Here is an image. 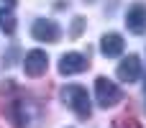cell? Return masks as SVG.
Wrapping results in <instances>:
<instances>
[{
	"mask_svg": "<svg viewBox=\"0 0 146 128\" xmlns=\"http://www.w3.org/2000/svg\"><path fill=\"white\" fill-rule=\"evenodd\" d=\"M62 103L77 115V118H90L92 105H90V95L82 85H67L62 90Z\"/></svg>",
	"mask_w": 146,
	"mask_h": 128,
	"instance_id": "1",
	"label": "cell"
},
{
	"mask_svg": "<svg viewBox=\"0 0 146 128\" xmlns=\"http://www.w3.org/2000/svg\"><path fill=\"white\" fill-rule=\"evenodd\" d=\"M95 100H98V105L100 108H115L121 100H123V90L113 82V80H108V77H98L95 80Z\"/></svg>",
	"mask_w": 146,
	"mask_h": 128,
	"instance_id": "2",
	"label": "cell"
},
{
	"mask_svg": "<svg viewBox=\"0 0 146 128\" xmlns=\"http://www.w3.org/2000/svg\"><path fill=\"white\" fill-rule=\"evenodd\" d=\"M31 36H33L36 41H41V44H54V41H59L62 28H59V23L51 21V18H38V21L31 23Z\"/></svg>",
	"mask_w": 146,
	"mask_h": 128,
	"instance_id": "3",
	"label": "cell"
},
{
	"mask_svg": "<svg viewBox=\"0 0 146 128\" xmlns=\"http://www.w3.org/2000/svg\"><path fill=\"white\" fill-rule=\"evenodd\" d=\"M46 67H49V56H46V51H41V49H33V51H28L26 54V59H23V72L28 74V77H44L46 74Z\"/></svg>",
	"mask_w": 146,
	"mask_h": 128,
	"instance_id": "4",
	"label": "cell"
},
{
	"mask_svg": "<svg viewBox=\"0 0 146 128\" xmlns=\"http://www.w3.org/2000/svg\"><path fill=\"white\" fill-rule=\"evenodd\" d=\"M87 67H90V62H87V56L80 54V51H67V54L59 59V74H64V77L80 74V72H85Z\"/></svg>",
	"mask_w": 146,
	"mask_h": 128,
	"instance_id": "5",
	"label": "cell"
},
{
	"mask_svg": "<svg viewBox=\"0 0 146 128\" xmlns=\"http://www.w3.org/2000/svg\"><path fill=\"white\" fill-rule=\"evenodd\" d=\"M126 26L133 36H144L146 33V3H133L126 13Z\"/></svg>",
	"mask_w": 146,
	"mask_h": 128,
	"instance_id": "6",
	"label": "cell"
},
{
	"mask_svg": "<svg viewBox=\"0 0 146 128\" xmlns=\"http://www.w3.org/2000/svg\"><path fill=\"white\" fill-rule=\"evenodd\" d=\"M115 74H118L121 82H128V85L136 82L139 74H141V59H139L136 54H128V56L118 64V72H115Z\"/></svg>",
	"mask_w": 146,
	"mask_h": 128,
	"instance_id": "7",
	"label": "cell"
},
{
	"mask_svg": "<svg viewBox=\"0 0 146 128\" xmlns=\"http://www.w3.org/2000/svg\"><path fill=\"white\" fill-rule=\"evenodd\" d=\"M123 36L121 33H105L103 38H100V51H103V56H108V59H115V56H121L123 54Z\"/></svg>",
	"mask_w": 146,
	"mask_h": 128,
	"instance_id": "8",
	"label": "cell"
},
{
	"mask_svg": "<svg viewBox=\"0 0 146 128\" xmlns=\"http://www.w3.org/2000/svg\"><path fill=\"white\" fill-rule=\"evenodd\" d=\"M15 13H13V8L8 5V8H0V31L5 33V36H13L15 33Z\"/></svg>",
	"mask_w": 146,
	"mask_h": 128,
	"instance_id": "9",
	"label": "cell"
},
{
	"mask_svg": "<svg viewBox=\"0 0 146 128\" xmlns=\"http://www.w3.org/2000/svg\"><path fill=\"white\" fill-rule=\"evenodd\" d=\"M82 28H85V18H82V15H77V18L72 21V31H69V36H72V38H77V36L82 33Z\"/></svg>",
	"mask_w": 146,
	"mask_h": 128,
	"instance_id": "10",
	"label": "cell"
},
{
	"mask_svg": "<svg viewBox=\"0 0 146 128\" xmlns=\"http://www.w3.org/2000/svg\"><path fill=\"white\" fill-rule=\"evenodd\" d=\"M115 128H141L133 118H121V121H115Z\"/></svg>",
	"mask_w": 146,
	"mask_h": 128,
	"instance_id": "11",
	"label": "cell"
},
{
	"mask_svg": "<svg viewBox=\"0 0 146 128\" xmlns=\"http://www.w3.org/2000/svg\"><path fill=\"white\" fill-rule=\"evenodd\" d=\"M13 3H15V0H8V5H13Z\"/></svg>",
	"mask_w": 146,
	"mask_h": 128,
	"instance_id": "12",
	"label": "cell"
}]
</instances>
